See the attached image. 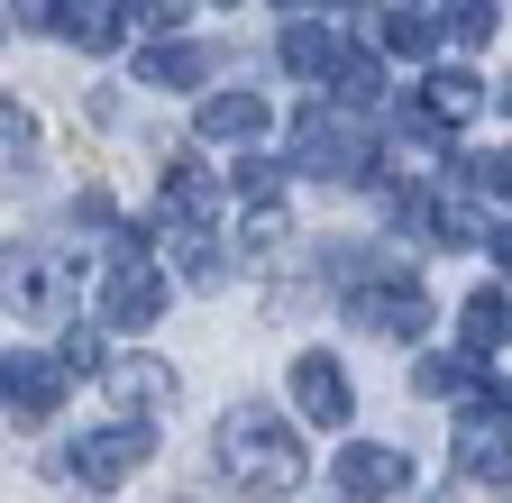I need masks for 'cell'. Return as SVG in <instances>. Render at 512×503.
I'll list each match as a JSON object with an SVG mask.
<instances>
[{
  "instance_id": "obj_16",
  "label": "cell",
  "mask_w": 512,
  "mask_h": 503,
  "mask_svg": "<svg viewBox=\"0 0 512 503\" xmlns=\"http://www.w3.org/2000/svg\"><path fill=\"white\" fill-rule=\"evenodd\" d=\"M494 266H503V275H512V220H503V229H494Z\"/></svg>"
},
{
  "instance_id": "obj_3",
  "label": "cell",
  "mask_w": 512,
  "mask_h": 503,
  "mask_svg": "<svg viewBox=\"0 0 512 503\" xmlns=\"http://www.w3.org/2000/svg\"><path fill=\"white\" fill-rule=\"evenodd\" d=\"M293 403H302L311 421H348V412H357L348 366H339V357H302V366H293Z\"/></svg>"
},
{
  "instance_id": "obj_13",
  "label": "cell",
  "mask_w": 512,
  "mask_h": 503,
  "mask_svg": "<svg viewBox=\"0 0 512 503\" xmlns=\"http://www.w3.org/2000/svg\"><path fill=\"white\" fill-rule=\"evenodd\" d=\"M19 156H28V110L0 101V165H19Z\"/></svg>"
},
{
  "instance_id": "obj_1",
  "label": "cell",
  "mask_w": 512,
  "mask_h": 503,
  "mask_svg": "<svg viewBox=\"0 0 512 503\" xmlns=\"http://www.w3.org/2000/svg\"><path fill=\"white\" fill-rule=\"evenodd\" d=\"M220 458H229V476L238 485H266V494H284V485H302V449L284 439V421H266V412H229L220 421Z\"/></svg>"
},
{
  "instance_id": "obj_17",
  "label": "cell",
  "mask_w": 512,
  "mask_h": 503,
  "mask_svg": "<svg viewBox=\"0 0 512 503\" xmlns=\"http://www.w3.org/2000/svg\"><path fill=\"white\" fill-rule=\"evenodd\" d=\"M503 110H512V83H503Z\"/></svg>"
},
{
  "instance_id": "obj_6",
  "label": "cell",
  "mask_w": 512,
  "mask_h": 503,
  "mask_svg": "<svg viewBox=\"0 0 512 503\" xmlns=\"http://www.w3.org/2000/svg\"><path fill=\"white\" fill-rule=\"evenodd\" d=\"M339 485H348V494H394V485H403V458L375 449V439H357V449H339Z\"/></svg>"
},
{
  "instance_id": "obj_11",
  "label": "cell",
  "mask_w": 512,
  "mask_h": 503,
  "mask_svg": "<svg viewBox=\"0 0 512 503\" xmlns=\"http://www.w3.org/2000/svg\"><path fill=\"white\" fill-rule=\"evenodd\" d=\"M202 74V46H165V55H147V83H192Z\"/></svg>"
},
{
  "instance_id": "obj_14",
  "label": "cell",
  "mask_w": 512,
  "mask_h": 503,
  "mask_svg": "<svg viewBox=\"0 0 512 503\" xmlns=\"http://www.w3.org/2000/svg\"><path fill=\"white\" fill-rule=\"evenodd\" d=\"M384 46H394V55H430V28L394 10V19H384Z\"/></svg>"
},
{
  "instance_id": "obj_18",
  "label": "cell",
  "mask_w": 512,
  "mask_h": 503,
  "mask_svg": "<svg viewBox=\"0 0 512 503\" xmlns=\"http://www.w3.org/2000/svg\"><path fill=\"white\" fill-rule=\"evenodd\" d=\"M0 375H10V366H0Z\"/></svg>"
},
{
  "instance_id": "obj_2",
  "label": "cell",
  "mask_w": 512,
  "mask_h": 503,
  "mask_svg": "<svg viewBox=\"0 0 512 503\" xmlns=\"http://www.w3.org/2000/svg\"><path fill=\"white\" fill-rule=\"evenodd\" d=\"M101 302H110V321H156L165 275H156V266H138V247H119V266L101 275Z\"/></svg>"
},
{
  "instance_id": "obj_9",
  "label": "cell",
  "mask_w": 512,
  "mask_h": 503,
  "mask_svg": "<svg viewBox=\"0 0 512 503\" xmlns=\"http://www.w3.org/2000/svg\"><path fill=\"white\" fill-rule=\"evenodd\" d=\"M284 55H293V74H330V65H339V37H330V28H293Z\"/></svg>"
},
{
  "instance_id": "obj_8",
  "label": "cell",
  "mask_w": 512,
  "mask_h": 503,
  "mask_svg": "<svg viewBox=\"0 0 512 503\" xmlns=\"http://www.w3.org/2000/svg\"><path fill=\"white\" fill-rule=\"evenodd\" d=\"M10 394H19V412H55V403H64V385H55V366H46V357L10 366Z\"/></svg>"
},
{
  "instance_id": "obj_12",
  "label": "cell",
  "mask_w": 512,
  "mask_h": 503,
  "mask_svg": "<svg viewBox=\"0 0 512 503\" xmlns=\"http://www.w3.org/2000/svg\"><path fill=\"white\" fill-rule=\"evenodd\" d=\"M448 37L485 46V37H494V0H458V19H448Z\"/></svg>"
},
{
  "instance_id": "obj_5",
  "label": "cell",
  "mask_w": 512,
  "mask_h": 503,
  "mask_svg": "<svg viewBox=\"0 0 512 503\" xmlns=\"http://www.w3.org/2000/svg\"><path fill=\"white\" fill-rule=\"evenodd\" d=\"M348 311H357V321H366V330H403V339H412V330L430 321V302H421L412 284H366V293H357Z\"/></svg>"
},
{
  "instance_id": "obj_10",
  "label": "cell",
  "mask_w": 512,
  "mask_h": 503,
  "mask_svg": "<svg viewBox=\"0 0 512 503\" xmlns=\"http://www.w3.org/2000/svg\"><path fill=\"white\" fill-rule=\"evenodd\" d=\"M202 129H211V138H238V129H266V101H211V110H202Z\"/></svg>"
},
{
  "instance_id": "obj_15",
  "label": "cell",
  "mask_w": 512,
  "mask_h": 503,
  "mask_svg": "<svg viewBox=\"0 0 512 503\" xmlns=\"http://www.w3.org/2000/svg\"><path fill=\"white\" fill-rule=\"evenodd\" d=\"M476 183H485V193H503V202H512V147H503V156H485V174H476Z\"/></svg>"
},
{
  "instance_id": "obj_7",
  "label": "cell",
  "mask_w": 512,
  "mask_h": 503,
  "mask_svg": "<svg viewBox=\"0 0 512 503\" xmlns=\"http://www.w3.org/2000/svg\"><path fill=\"white\" fill-rule=\"evenodd\" d=\"M458 330H467V348H503V339H512V302H503V293H467Z\"/></svg>"
},
{
  "instance_id": "obj_19",
  "label": "cell",
  "mask_w": 512,
  "mask_h": 503,
  "mask_svg": "<svg viewBox=\"0 0 512 503\" xmlns=\"http://www.w3.org/2000/svg\"><path fill=\"white\" fill-rule=\"evenodd\" d=\"M503 403H512V394H503Z\"/></svg>"
},
{
  "instance_id": "obj_4",
  "label": "cell",
  "mask_w": 512,
  "mask_h": 503,
  "mask_svg": "<svg viewBox=\"0 0 512 503\" xmlns=\"http://www.w3.org/2000/svg\"><path fill=\"white\" fill-rule=\"evenodd\" d=\"M138 449H147V430H138V421H110V430H92L83 449H74V458H83V485H119L128 467H138Z\"/></svg>"
}]
</instances>
